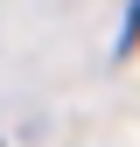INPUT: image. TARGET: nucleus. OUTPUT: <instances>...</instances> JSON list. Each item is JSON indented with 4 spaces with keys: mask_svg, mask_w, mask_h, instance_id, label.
I'll return each mask as SVG.
<instances>
[{
    "mask_svg": "<svg viewBox=\"0 0 140 147\" xmlns=\"http://www.w3.org/2000/svg\"><path fill=\"white\" fill-rule=\"evenodd\" d=\"M133 49H140V0H126V21L112 35V56H133Z\"/></svg>",
    "mask_w": 140,
    "mask_h": 147,
    "instance_id": "obj_1",
    "label": "nucleus"
}]
</instances>
